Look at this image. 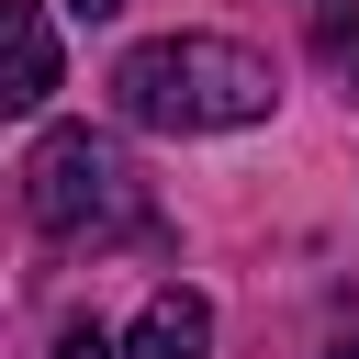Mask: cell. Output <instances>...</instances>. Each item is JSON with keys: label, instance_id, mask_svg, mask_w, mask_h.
Listing matches in <instances>:
<instances>
[{"label": "cell", "instance_id": "8992f818", "mask_svg": "<svg viewBox=\"0 0 359 359\" xmlns=\"http://www.w3.org/2000/svg\"><path fill=\"white\" fill-rule=\"evenodd\" d=\"M67 11H79V22H112V11H123V0H67Z\"/></svg>", "mask_w": 359, "mask_h": 359}, {"label": "cell", "instance_id": "3957f363", "mask_svg": "<svg viewBox=\"0 0 359 359\" xmlns=\"http://www.w3.org/2000/svg\"><path fill=\"white\" fill-rule=\"evenodd\" d=\"M45 90H56V22H45V0H0V101L34 112Z\"/></svg>", "mask_w": 359, "mask_h": 359}, {"label": "cell", "instance_id": "277c9868", "mask_svg": "<svg viewBox=\"0 0 359 359\" xmlns=\"http://www.w3.org/2000/svg\"><path fill=\"white\" fill-rule=\"evenodd\" d=\"M202 348H213V303L202 292H157L135 314V337H123V359H202Z\"/></svg>", "mask_w": 359, "mask_h": 359}, {"label": "cell", "instance_id": "6da1fadb", "mask_svg": "<svg viewBox=\"0 0 359 359\" xmlns=\"http://www.w3.org/2000/svg\"><path fill=\"white\" fill-rule=\"evenodd\" d=\"M112 101L146 135H224V123H258L280 101V79H269V56H247L224 34H157L112 67Z\"/></svg>", "mask_w": 359, "mask_h": 359}, {"label": "cell", "instance_id": "52a82bcc", "mask_svg": "<svg viewBox=\"0 0 359 359\" xmlns=\"http://www.w3.org/2000/svg\"><path fill=\"white\" fill-rule=\"evenodd\" d=\"M348 79H359V45H348Z\"/></svg>", "mask_w": 359, "mask_h": 359}, {"label": "cell", "instance_id": "5b68a950", "mask_svg": "<svg viewBox=\"0 0 359 359\" xmlns=\"http://www.w3.org/2000/svg\"><path fill=\"white\" fill-rule=\"evenodd\" d=\"M56 359H123V348H112V337H101V325H90V314H79V325H67V337H56Z\"/></svg>", "mask_w": 359, "mask_h": 359}, {"label": "cell", "instance_id": "7a4b0ae2", "mask_svg": "<svg viewBox=\"0 0 359 359\" xmlns=\"http://www.w3.org/2000/svg\"><path fill=\"white\" fill-rule=\"evenodd\" d=\"M22 213H34L56 247H112V236L146 224V180H135V157H123L112 135L56 123V135H34V157H22Z\"/></svg>", "mask_w": 359, "mask_h": 359}, {"label": "cell", "instance_id": "ba28073f", "mask_svg": "<svg viewBox=\"0 0 359 359\" xmlns=\"http://www.w3.org/2000/svg\"><path fill=\"white\" fill-rule=\"evenodd\" d=\"M337 359H359V337H348V348H337Z\"/></svg>", "mask_w": 359, "mask_h": 359}]
</instances>
